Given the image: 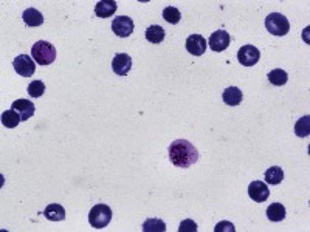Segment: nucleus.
Returning a JSON list of instances; mask_svg holds the SVG:
<instances>
[{"label": "nucleus", "instance_id": "obj_1", "mask_svg": "<svg viewBox=\"0 0 310 232\" xmlns=\"http://www.w3.org/2000/svg\"><path fill=\"white\" fill-rule=\"evenodd\" d=\"M169 160L175 167L188 169L199 161V152L197 149L186 140H175L171 143L169 149Z\"/></svg>", "mask_w": 310, "mask_h": 232}, {"label": "nucleus", "instance_id": "obj_2", "mask_svg": "<svg viewBox=\"0 0 310 232\" xmlns=\"http://www.w3.org/2000/svg\"><path fill=\"white\" fill-rule=\"evenodd\" d=\"M31 58L39 65H50L56 61V48L47 40H39L31 48Z\"/></svg>", "mask_w": 310, "mask_h": 232}, {"label": "nucleus", "instance_id": "obj_3", "mask_svg": "<svg viewBox=\"0 0 310 232\" xmlns=\"http://www.w3.org/2000/svg\"><path fill=\"white\" fill-rule=\"evenodd\" d=\"M112 215L113 214L109 206L99 203V204H95L92 211L89 212V223L95 229H102L112 221Z\"/></svg>", "mask_w": 310, "mask_h": 232}, {"label": "nucleus", "instance_id": "obj_4", "mask_svg": "<svg viewBox=\"0 0 310 232\" xmlns=\"http://www.w3.org/2000/svg\"><path fill=\"white\" fill-rule=\"evenodd\" d=\"M265 28L273 36H286L290 31V22L286 16L279 13H272L265 17Z\"/></svg>", "mask_w": 310, "mask_h": 232}, {"label": "nucleus", "instance_id": "obj_5", "mask_svg": "<svg viewBox=\"0 0 310 232\" xmlns=\"http://www.w3.org/2000/svg\"><path fill=\"white\" fill-rule=\"evenodd\" d=\"M13 67L16 70L17 74H20L22 77H31L36 71V64L34 59L28 55H19L14 61H13Z\"/></svg>", "mask_w": 310, "mask_h": 232}, {"label": "nucleus", "instance_id": "obj_6", "mask_svg": "<svg viewBox=\"0 0 310 232\" xmlns=\"http://www.w3.org/2000/svg\"><path fill=\"white\" fill-rule=\"evenodd\" d=\"M134 20L127 16H118L112 20V31L118 36V37H129L134 33Z\"/></svg>", "mask_w": 310, "mask_h": 232}, {"label": "nucleus", "instance_id": "obj_7", "mask_svg": "<svg viewBox=\"0 0 310 232\" xmlns=\"http://www.w3.org/2000/svg\"><path fill=\"white\" fill-rule=\"evenodd\" d=\"M259 59H261V51L254 45H244L238 51V61L244 67H253V65H256L257 62H259Z\"/></svg>", "mask_w": 310, "mask_h": 232}, {"label": "nucleus", "instance_id": "obj_8", "mask_svg": "<svg viewBox=\"0 0 310 232\" xmlns=\"http://www.w3.org/2000/svg\"><path fill=\"white\" fill-rule=\"evenodd\" d=\"M248 195L254 203H264L270 197V189L264 181H253L248 186Z\"/></svg>", "mask_w": 310, "mask_h": 232}, {"label": "nucleus", "instance_id": "obj_9", "mask_svg": "<svg viewBox=\"0 0 310 232\" xmlns=\"http://www.w3.org/2000/svg\"><path fill=\"white\" fill-rule=\"evenodd\" d=\"M206 42L210 43V48L213 51H217V53H220V51H223V50H226L229 47L231 37H229V34L225 30H217V31H214L210 36V39L206 40Z\"/></svg>", "mask_w": 310, "mask_h": 232}, {"label": "nucleus", "instance_id": "obj_10", "mask_svg": "<svg viewBox=\"0 0 310 232\" xmlns=\"http://www.w3.org/2000/svg\"><path fill=\"white\" fill-rule=\"evenodd\" d=\"M132 68V59L129 55L126 53H118L115 55L113 61H112V70L113 73H117L118 76H126Z\"/></svg>", "mask_w": 310, "mask_h": 232}, {"label": "nucleus", "instance_id": "obj_11", "mask_svg": "<svg viewBox=\"0 0 310 232\" xmlns=\"http://www.w3.org/2000/svg\"><path fill=\"white\" fill-rule=\"evenodd\" d=\"M11 110L19 113L22 121H27L34 115V104L28 99H17L11 104Z\"/></svg>", "mask_w": 310, "mask_h": 232}, {"label": "nucleus", "instance_id": "obj_12", "mask_svg": "<svg viewBox=\"0 0 310 232\" xmlns=\"http://www.w3.org/2000/svg\"><path fill=\"white\" fill-rule=\"evenodd\" d=\"M186 50L189 55H194V56H202L205 55L206 51V40L203 36L200 34H191L188 39H186V43H185Z\"/></svg>", "mask_w": 310, "mask_h": 232}, {"label": "nucleus", "instance_id": "obj_13", "mask_svg": "<svg viewBox=\"0 0 310 232\" xmlns=\"http://www.w3.org/2000/svg\"><path fill=\"white\" fill-rule=\"evenodd\" d=\"M117 7L118 5L115 0H101V2L95 5V14L101 19H107L115 14Z\"/></svg>", "mask_w": 310, "mask_h": 232}, {"label": "nucleus", "instance_id": "obj_14", "mask_svg": "<svg viewBox=\"0 0 310 232\" xmlns=\"http://www.w3.org/2000/svg\"><path fill=\"white\" fill-rule=\"evenodd\" d=\"M242 98H244V95H242V91L238 87H228L222 93L223 102H225V104H228V106H232V107L239 106L241 102H242Z\"/></svg>", "mask_w": 310, "mask_h": 232}, {"label": "nucleus", "instance_id": "obj_15", "mask_svg": "<svg viewBox=\"0 0 310 232\" xmlns=\"http://www.w3.org/2000/svg\"><path fill=\"white\" fill-rule=\"evenodd\" d=\"M44 215L50 221H62L65 218V209L62 208L61 204L53 203V204H48L47 206L45 211H44Z\"/></svg>", "mask_w": 310, "mask_h": 232}, {"label": "nucleus", "instance_id": "obj_16", "mask_svg": "<svg viewBox=\"0 0 310 232\" xmlns=\"http://www.w3.org/2000/svg\"><path fill=\"white\" fill-rule=\"evenodd\" d=\"M22 19H23L25 25H28V27H41V25L44 23V16L36 8L25 10L22 14Z\"/></svg>", "mask_w": 310, "mask_h": 232}, {"label": "nucleus", "instance_id": "obj_17", "mask_svg": "<svg viewBox=\"0 0 310 232\" xmlns=\"http://www.w3.org/2000/svg\"><path fill=\"white\" fill-rule=\"evenodd\" d=\"M267 218L270 221H282L284 218H286L287 212H286V208L281 204V203H272L268 208H267Z\"/></svg>", "mask_w": 310, "mask_h": 232}, {"label": "nucleus", "instance_id": "obj_18", "mask_svg": "<svg viewBox=\"0 0 310 232\" xmlns=\"http://www.w3.org/2000/svg\"><path fill=\"white\" fill-rule=\"evenodd\" d=\"M282 179H284V170L279 166H273V167L265 170V183L267 184L276 186L282 181Z\"/></svg>", "mask_w": 310, "mask_h": 232}, {"label": "nucleus", "instance_id": "obj_19", "mask_svg": "<svg viewBox=\"0 0 310 232\" xmlns=\"http://www.w3.org/2000/svg\"><path fill=\"white\" fill-rule=\"evenodd\" d=\"M146 39L150 43H160L165 39V30L160 25H150V27L146 30Z\"/></svg>", "mask_w": 310, "mask_h": 232}, {"label": "nucleus", "instance_id": "obj_20", "mask_svg": "<svg viewBox=\"0 0 310 232\" xmlns=\"http://www.w3.org/2000/svg\"><path fill=\"white\" fill-rule=\"evenodd\" d=\"M268 81H270L272 85L281 87V85H284V84H287L289 74L284 71V70H281V68H275V70H272V71L268 73Z\"/></svg>", "mask_w": 310, "mask_h": 232}, {"label": "nucleus", "instance_id": "obj_21", "mask_svg": "<svg viewBox=\"0 0 310 232\" xmlns=\"http://www.w3.org/2000/svg\"><path fill=\"white\" fill-rule=\"evenodd\" d=\"M295 133L299 138H307L310 135V116L305 115L295 124Z\"/></svg>", "mask_w": 310, "mask_h": 232}, {"label": "nucleus", "instance_id": "obj_22", "mask_svg": "<svg viewBox=\"0 0 310 232\" xmlns=\"http://www.w3.org/2000/svg\"><path fill=\"white\" fill-rule=\"evenodd\" d=\"M144 232H165L166 230V224L163 220L160 218H147L144 223H143V227H141Z\"/></svg>", "mask_w": 310, "mask_h": 232}, {"label": "nucleus", "instance_id": "obj_23", "mask_svg": "<svg viewBox=\"0 0 310 232\" xmlns=\"http://www.w3.org/2000/svg\"><path fill=\"white\" fill-rule=\"evenodd\" d=\"M20 121H22V119H20L19 113H16L14 110H7V112L2 113V124H4L7 128H14V127H17Z\"/></svg>", "mask_w": 310, "mask_h": 232}, {"label": "nucleus", "instance_id": "obj_24", "mask_svg": "<svg viewBox=\"0 0 310 232\" xmlns=\"http://www.w3.org/2000/svg\"><path fill=\"white\" fill-rule=\"evenodd\" d=\"M163 19H165L166 22L175 25V23L180 22V19H182V14H180V10H178V8H175V7H168V8L163 10Z\"/></svg>", "mask_w": 310, "mask_h": 232}, {"label": "nucleus", "instance_id": "obj_25", "mask_svg": "<svg viewBox=\"0 0 310 232\" xmlns=\"http://www.w3.org/2000/svg\"><path fill=\"white\" fill-rule=\"evenodd\" d=\"M27 91H28V95H30L31 98H41V96L45 93V84H44L42 81H33V82L28 85Z\"/></svg>", "mask_w": 310, "mask_h": 232}, {"label": "nucleus", "instance_id": "obj_26", "mask_svg": "<svg viewBox=\"0 0 310 232\" xmlns=\"http://www.w3.org/2000/svg\"><path fill=\"white\" fill-rule=\"evenodd\" d=\"M178 232H197V224L192 220H183L178 226Z\"/></svg>", "mask_w": 310, "mask_h": 232}, {"label": "nucleus", "instance_id": "obj_27", "mask_svg": "<svg viewBox=\"0 0 310 232\" xmlns=\"http://www.w3.org/2000/svg\"><path fill=\"white\" fill-rule=\"evenodd\" d=\"M222 230H225V232H235L236 227H235V224L229 223V221H220V223L216 224L214 232H222Z\"/></svg>", "mask_w": 310, "mask_h": 232}]
</instances>
